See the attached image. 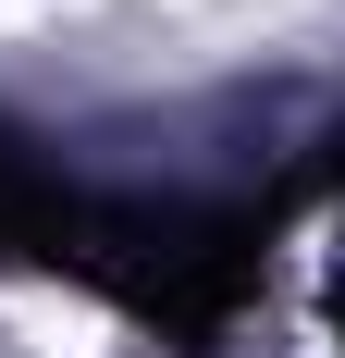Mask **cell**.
<instances>
[{"label":"cell","instance_id":"6da1fadb","mask_svg":"<svg viewBox=\"0 0 345 358\" xmlns=\"http://www.w3.org/2000/svg\"><path fill=\"white\" fill-rule=\"evenodd\" d=\"M124 210H136V198H87V185H62L13 124H0V259H37V272L111 285V259H124Z\"/></svg>","mask_w":345,"mask_h":358}]
</instances>
